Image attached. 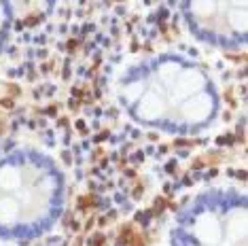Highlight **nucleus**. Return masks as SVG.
Returning <instances> with one entry per match:
<instances>
[{"instance_id":"nucleus-1","label":"nucleus","mask_w":248,"mask_h":246,"mask_svg":"<svg viewBox=\"0 0 248 246\" xmlns=\"http://www.w3.org/2000/svg\"><path fill=\"white\" fill-rule=\"evenodd\" d=\"M115 96L136 125L168 136L202 134L221 113V96L210 72L180 53L132 62L117 79Z\"/></svg>"},{"instance_id":"nucleus-2","label":"nucleus","mask_w":248,"mask_h":246,"mask_svg":"<svg viewBox=\"0 0 248 246\" xmlns=\"http://www.w3.org/2000/svg\"><path fill=\"white\" fill-rule=\"evenodd\" d=\"M66 176L41 149H15L0 157V240L32 242L51 231L66 208Z\"/></svg>"},{"instance_id":"nucleus-3","label":"nucleus","mask_w":248,"mask_h":246,"mask_svg":"<svg viewBox=\"0 0 248 246\" xmlns=\"http://www.w3.org/2000/svg\"><path fill=\"white\" fill-rule=\"evenodd\" d=\"M246 0L229 2H185L180 4V17L189 34L202 45L238 51L246 45Z\"/></svg>"},{"instance_id":"nucleus-4","label":"nucleus","mask_w":248,"mask_h":246,"mask_svg":"<svg viewBox=\"0 0 248 246\" xmlns=\"http://www.w3.org/2000/svg\"><path fill=\"white\" fill-rule=\"evenodd\" d=\"M13 21H15V7L9 2H0V47L7 43Z\"/></svg>"}]
</instances>
